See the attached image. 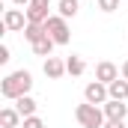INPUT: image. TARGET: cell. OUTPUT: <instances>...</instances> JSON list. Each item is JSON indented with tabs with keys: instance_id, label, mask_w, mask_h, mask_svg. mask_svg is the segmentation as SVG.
<instances>
[{
	"instance_id": "1",
	"label": "cell",
	"mask_w": 128,
	"mask_h": 128,
	"mask_svg": "<svg viewBox=\"0 0 128 128\" xmlns=\"http://www.w3.org/2000/svg\"><path fill=\"white\" fill-rule=\"evenodd\" d=\"M30 86H33V74L30 72H12L9 78H3V84H0V92L6 98H21V96H27L30 92Z\"/></svg>"
},
{
	"instance_id": "2",
	"label": "cell",
	"mask_w": 128,
	"mask_h": 128,
	"mask_svg": "<svg viewBox=\"0 0 128 128\" xmlns=\"http://www.w3.org/2000/svg\"><path fill=\"white\" fill-rule=\"evenodd\" d=\"M74 116H78V122L84 128H104V110H98L96 104H90V101L78 104Z\"/></svg>"
},
{
	"instance_id": "3",
	"label": "cell",
	"mask_w": 128,
	"mask_h": 128,
	"mask_svg": "<svg viewBox=\"0 0 128 128\" xmlns=\"http://www.w3.org/2000/svg\"><path fill=\"white\" fill-rule=\"evenodd\" d=\"M45 30H48V36H51L57 45H66V42H68V24H66L63 15H51V18L45 21Z\"/></svg>"
},
{
	"instance_id": "4",
	"label": "cell",
	"mask_w": 128,
	"mask_h": 128,
	"mask_svg": "<svg viewBox=\"0 0 128 128\" xmlns=\"http://www.w3.org/2000/svg\"><path fill=\"white\" fill-rule=\"evenodd\" d=\"M107 84H101V80H92V84H86V90H84V98L90 101V104H104L107 101Z\"/></svg>"
},
{
	"instance_id": "5",
	"label": "cell",
	"mask_w": 128,
	"mask_h": 128,
	"mask_svg": "<svg viewBox=\"0 0 128 128\" xmlns=\"http://www.w3.org/2000/svg\"><path fill=\"white\" fill-rule=\"evenodd\" d=\"M51 15H48V0H33L30 9H27V21L30 24H45Z\"/></svg>"
},
{
	"instance_id": "6",
	"label": "cell",
	"mask_w": 128,
	"mask_h": 128,
	"mask_svg": "<svg viewBox=\"0 0 128 128\" xmlns=\"http://www.w3.org/2000/svg\"><path fill=\"white\" fill-rule=\"evenodd\" d=\"M96 78L101 80V84H113V80L119 78V68L110 63V60H104V63H98V66H96Z\"/></svg>"
},
{
	"instance_id": "7",
	"label": "cell",
	"mask_w": 128,
	"mask_h": 128,
	"mask_svg": "<svg viewBox=\"0 0 128 128\" xmlns=\"http://www.w3.org/2000/svg\"><path fill=\"white\" fill-rule=\"evenodd\" d=\"M125 113H128V104L116 101V98L104 101V116H107V119H122V122H125Z\"/></svg>"
},
{
	"instance_id": "8",
	"label": "cell",
	"mask_w": 128,
	"mask_h": 128,
	"mask_svg": "<svg viewBox=\"0 0 128 128\" xmlns=\"http://www.w3.org/2000/svg\"><path fill=\"white\" fill-rule=\"evenodd\" d=\"M3 27H6V30H24V12H21V9H6Z\"/></svg>"
},
{
	"instance_id": "9",
	"label": "cell",
	"mask_w": 128,
	"mask_h": 128,
	"mask_svg": "<svg viewBox=\"0 0 128 128\" xmlns=\"http://www.w3.org/2000/svg\"><path fill=\"white\" fill-rule=\"evenodd\" d=\"M66 72H68V68H66V63L60 57H48V60H45V74H48V78H63Z\"/></svg>"
},
{
	"instance_id": "10",
	"label": "cell",
	"mask_w": 128,
	"mask_h": 128,
	"mask_svg": "<svg viewBox=\"0 0 128 128\" xmlns=\"http://www.w3.org/2000/svg\"><path fill=\"white\" fill-rule=\"evenodd\" d=\"M107 92H110V98H116V101H125L128 98V80L125 78H116L113 84H107Z\"/></svg>"
},
{
	"instance_id": "11",
	"label": "cell",
	"mask_w": 128,
	"mask_h": 128,
	"mask_svg": "<svg viewBox=\"0 0 128 128\" xmlns=\"http://www.w3.org/2000/svg\"><path fill=\"white\" fill-rule=\"evenodd\" d=\"M54 45H57V42H54L51 36H42V39H39V42L33 45V54H36V57H51Z\"/></svg>"
},
{
	"instance_id": "12",
	"label": "cell",
	"mask_w": 128,
	"mask_h": 128,
	"mask_svg": "<svg viewBox=\"0 0 128 128\" xmlns=\"http://www.w3.org/2000/svg\"><path fill=\"white\" fill-rule=\"evenodd\" d=\"M42 36H48V30H45V24H27L24 27V39L30 42V45H36Z\"/></svg>"
},
{
	"instance_id": "13",
	"label": "cell",
	"mask_w": 128,
	"mask_h": 128,
	"mask_svg": "<svg viewBox=\"0 0 128 128\" xmlns=\"http://www.w3.org/2000/svg\"><path fill=\"white\" fill-rule=\"evenodd\" d=\"M15 101H18V104H15V110H18V113H21L24 119L36 113V101H33L30 96H21V98H15Z\"/></svg>"
},
{
	"instance_id": "14",
	"label": "cell",
	"mask_w": 128,
	"mask_h": 128,
	"mask_svg": "<svg viewBox=\"0 0 128 128\" xmlns=\"http://www.w3.org/2000/svg\"><path fill=\"white\" fill-rule=\"evenodd\" d=\"M18 110H12V107H3L0 110V122H3V128H18Z\"/></svg>"
},
{
	"instance_id": "15",
	"label": "cell",
	"mask_w": 128,
	"mask_h": 128,
	"mask_svg": "<svg viewBox=\"0 0 128 128\" xmlns=\"http://www.w3.org/2000/svg\"><path fill=\"white\" fill-rule=\"evenodd\" d=\"M66 68H68V74H84V68H86V63H84V57L72 54V57L66 60Z\"/></svg>"
},
{
	"instance_id": "16",
	"label": "cell",
	"mask_w": 128,
	"mask_h": 128,
	"mask_svg": "<svg viewBox=\"0 0 128 128\" xmlns=\"http://www.w3.org/2000/svg\"><path fill=\"white\" fill-rule=\"evenodd\" d=\"M57 9H60L63 18H74V15H78V0H60Z\"/></svg>"
},
{
	"instance_id": "17",
	"label": "cell",
	"mask_w": 128,
	"mask_h": 128,
	"mask_svg": "<svg viewBox=\"0 0 128 128\" xmlns=\"http://www.w3.org/2000/svg\"><path fill=\"white\" fill-rule=\"evenodd\" d=\"M98 9L101 12H116L119 9V0H98Z\"/></svg>"
},
{
	"instance_id": "18",
	"label": "cell",
	"mask_w": 128,
	"mask_h": 128,
	"mask_svg": "<svg viewBox=\"0 0 128 128\" xmlns=\"http://www.w3.org/2000/svg\"><path fill=\"white\" fill-rule=\"evenodd\" d=\"M24 128H45V122H42L39 116H27V119H24Z\"/></svg>"
},
{
	"instance_id": "19",
	"label": "cell",
	"mask_w": 128,
	"mask_h": 128,
	"mask_svg": "<svg viewBox=\"0 0 128 128\" xmlns=\"http://www.w3.org/2000/svg\"><path fill=\"white\" fill-rule=\"evenodd\" d=\"M104 128H125V122H122V119H107Z\"/></svg>"
},
{
	"instance_id": "20",
	"label": "cell",
	"mask_w": 128,
	"mask_h": 128,
	"mask_svg": "<svg viewBox=\"0 0 128 128\" xmlns=\"http://www.w3.org/2000/svg\"><path fill=\"white\" fill-rule=\"evenodd\" d=\"M0 63H9V48L0 45Z\"/></svg>"
},
{
	"instance_id": "21",
	"label": "cell",
	"mask_w": 128,
	"mask_h": 128,
	"mask_svg": "<svg viewBox=\"0 0 128 128\" xmlns=\"http://www.w3.org/2000/svg\"><path fill=\"white\" fill-rule=\"evenodd\" d=\"M122 78H125V80H128V60H125V63H122Z\"/></svg>"
},
{
	"instance_id": "22",
	"label": "cell",
	"mask_w": 128,
	"mask_h": 128,
	"mask_svg": "<svg viewBox=\"0 0 128 128\" xmlns=\"http://www.w3.org/2000/svg\"><path fill=\"white\" fill-rule=\"evenodd\" d=\"M15 3H18V6H30L33 0H15Z\"/></svg>"
}]
</instances>
